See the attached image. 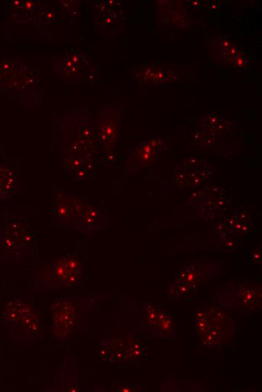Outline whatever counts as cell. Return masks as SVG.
Returning a JSON list of instances; mask_svg holds the SVG:
<instances>
[{
    "label": "cell",
    "instance_id": "obj_6",
    "mask_svg": "<svg viewBox=\"0 0 262 392\" xmlns=\"http://www.w3.org/2000/svg\"><path fill=\"white\" fill-rule=\"evenodd\" d=\"M165 140L152 138L142 142L131 152L126 169L130 174H135L142 169H147L155 162L165 149Z\"/></svg>",
    "mask_w": 262,
    "mask_h": 392
},
{
    "label": "cell",
    "instance_id": "obj_4",
    "mask_svg": "<svg viewBox=\"0 0 262 392\" xmlns=\"http://www.w3.org/2000/svg\"><path fill=\"white\" fill-rule=\"evenodd\" d=\"M123 122V107L105 106L96 119L97 143L106 154L116 149Z\"/></svg>",
    "mask_w": 262,
    "mask_h": 392
},
{
    "label": "cell",
    "instance_id": "obj_11",
    "mask_svg": "<svg viewBox=\"0 0 262 392\" xmlns=\"http://www.w3.org/2000/svg\"><path fill=\"white\" fill-rule=\"evenodd\" d=\"M85 57L78 51H70L56 63V74L63 80L80 81L85 73Z\"/></svg>",
    "mask_w": 262,
    "mask_h": 392
},
{
    "label": "cell",
    "instance_id": "obj_12",
    "mask_svg": "<svg viewBox=\"0 0 262 392\" xmlns=\"http://www.w3.org/2000/svg\"><path fill=\"white\" fill-rule=\"evenodd\" d=\"M22 186L18 169L10 163H0V204L8 202L20 191Z\"/></svg>",
    "mask_w": 262,
    "mask_h": 392
},
{
    "label": "cell",
    "instance_id": "obj_19",
    "mask_svg": "<svg viewBox=\"0 0 262 392\" xmlns=\"http://www.w3.org/2000/svg\"><path fill=\"white\" fill-rule=\"evenodd\" d=\"M232 63L234 65V68L236 69H242L245 67L247 60L244 54L242 53V51H240L235 57Z\"/></svg>",
    "mask_w": 262,
    "mask_h": 392
},
{
    "label": "cell",
    "instance_id": "obj_7",
    "mask_svg": "<svg viewBox=\"0 0 262 392\" xmlns=\"http://www.w3.org/2000/svg\"><path fill=\"white\" fill-rule=\"evenodd\" d=\"M52 213L54 223L60 226H73L76 215L83 203L78 196L63 191L54 194Z\"/></svg>",
    "mask_w": 262,
    "mask_h": 392
},
{
    "label": "cell",
    "instance_id": "obj_17",
    "mask_svg": "<svg viewBox=\"0 0 262 392\" xmlns=\"http://www.w3.org/2000/svg\"><path fill=\"white\" fill-rule=\"evenodd\" d=\"M196 288L182 281L177 280L176 283L170 288V292L174 296L189 297L195 292Z\"/></svg>",
    "mask_w": 262,
    "mask_h": 392
},
{
    "label": "cell",
    "instance_id": "obj_1",
    "mask_svg": "<svg viewBox=\"0 0 262 392\" xmlns=\"http://www.w3.org/2000/svg\"><path fill=\"white\" fill-rule=\"evenodd\" d=\"M51 140V151L74 180H85L94 166L97 144L96 124L85 108L64 113L58 119Z\"/></svg>",
    "mask_w": 262,
    "mask_h": 392
},
{
    "label": "cell",
    "instance_id": "obj_13",
    "mask_svg": "<svg viewBox=\"0 0 262 392\" xmlns=\"http://www.w3.org/2000/svg\"><path fill=\"white\" fill-rule=\"evenodd\" d=\"M235 301L234 306L236 310L248 309L252 306L256 308V305L261 304V288L258 284L254 286V283L239 284L235 288Z\"/></svg>",
    "mask_w": 262,
    "mask_h": 392
},
{
    "label": "cell",
    "instance_id": "obj_22",
    "mask_svg": "<svg viewBox=\"0 0 262 392\" xmlns=\"http://www.w3.org/2000/svg\"><path fill=\"white\" fill-rule=\"evenodd\" d=\"M0 152H1V149H0ZM0 155H2V154H1V152H0Z\"/></svg>",
    "mask_w": 262,
    "mask_h": 392
},
{
    "label": "cell",
    "instance_id": "obj_15",
    "mask_svg": "<svg viewBox=\"0 0 262 392\" xmlns=\"http://www.w3.org/2000/svg\"><path fill=\"white\" fill-rule=\"evenodd\" d=\"M177 280L187 283V284L196 288L199 281L198 265L191 264L179 269L177 274Z\"/></svg>",
    "mask_w": 262,
    "mask_h": 392
},
{
    "label": "cell",
    "instance_id": "obj_20",
    "mask_svg": "<svg viewBox=\"0 0 262 392\" xmlns=\"http://www.w3.org/2000/svg\"><path fill=\"white\" fill-rule=\"evenodd\" d=\"M248 258L250 260V262L253 264V265H261V250L260 249L254 250V252L249 253L248 255Z\"/></svg>",
    "mask_w": 262,
    "mask_h": 392
},
{
    "label": "cell",
    "instance_id": "obj_3",
    "mask_svg": "<svg viewBox=\"0 0 262 392\" xmlns=\"http://www.w3.org/2000/svg\"><path fill=\"white\" fill-rule=\"evenodd\" d=\"M82 274L80 261L72 255H63L40 264L37 281L39 288L46 290H65L77 286Z\"/></svg>",
    "mask_w": 262,
    "mask_h": 392
},
{
    "label": "cell",
    "instance_id": "obj_18",
    "mask_svg": "<svg viewBox=\"0 0 262 392\" xmlns=\"http://www.w3.org/2000/svg\"><path fill=\"white\" fill-rule=\"evenodd\" d=\"M147 323L151 328H155V325L158 319L161 308L156 305L148 304L146 307Z\"/></svg>",
    "mask_w": 262,
    "mask_h": 392
},
{
    "label": "cell",
    "instance_id": "obj_16",
    "mask_svg": "<svg viewBox=\"0 0 262 392\" xmlns=\"http://www.w3.org/2000/svg\"><path fill=\"white\" fill-rule=\"evenodd\" d=\"M155 329L163 336H168L173 334L174 331L173 320L166 311L161 309Z\"/></svg>",
    "mask_w": 262,
    "mask_h": 392
},
{
    "label": "cell",
    "instance_id": "obj_10",
    "mask_svg": "<svg viewBox=\"0 0 262 392\" xmlns=\"http://www.w3.org/2000/svg\"><path fill=\"white\" fill-rule=\"evenodd\" d=\"M30 241L29 228L17 221L10 220L1 237V250L4 254L14 253Z\"/></svg>",
    "mask_w": 262,
    "mask_h": 392
},
{
    "label": "cell",
    "instance_id": "obj_14",
    "mask_svg": "<svg viewBox=\"0 0 262 392\" xmlns=\"http://www.w3.org/2000/svg\"><path fill=\"white\" fill-rule=\"evenodd\" d=\"M227 227L234 233L247 235L254 228V223L248 219V215L243 210H238L235 215L228 219Z\"/></svg>",
    "mask_w": 262,
    "mask_h": 392
},
{
    "label": "cell",
    "instance_id": "obj_8",
    "mask_svg": "<svg viewBox=\"0 0 262 392\" xmlns=\"http://www.w3.org/2000/svg\"><path fill=\"white\" fill-rule=\"evenodd\" d=\"M10 305V304H9ZM13 308L6 310L8 318L20 325L32 336L40 338L42 336V322L29 304L24 302H13L10 305Z\"/></svg>",
    "mask_w": 262,
    "mask_h": 392
},
{
    "label": "cell",
    "instance_id": "obj_5",
    "mask_svg": "<svg viewBox=\"0 0 262 392\" xmlns=\"http://www.w3.org/2000/svg\"><path fill=\"white\" fill-rule=\"evenodd\" d=\"M229 319L225 313L218 309L204 310L196 314L195 330L202 336V342L210 348H216L226 341L222 336L225 334V321Z\"/></svg>",
    "mask_w": 262,
    "mask_h": 392
},
{
    "label": "cell",
    "instance_id": "obj_9",
    "mask_svg": "<svg viewBox=\"0 0 262 392\" xmlns=\"http://www.w3.org/2000/svg\"><path fill=\"white\" fill-rule=\"evenodd\" d=\"M106 217L99 209L84 204L75 216L73 227L76 231L89 235L106 228Z\"/></svg>",
    "mask_w": 262,
    "mask_h": 392
},
{
    "label": "cell",
    "instance_id": "obj_2",
    "mask_svg": "<svg viewBox=\"0 0 262 392\" xmlns=\"http://www.w3.org/2000/svg\"><path fill=\"white\" fill-rule=\"evenodd\" d=\"M36 82L35 71L22 63L20 59L0 60V91L10 100L27 106H32V100H41Z\"/></svg>",
    "mask_w": 262,
    "mask_h": 392
},
{
    "label": "cell",
    "instance_id": "obj_21",
    "mask_svg": "<svg viewBox=\"0 0 262 392\" xmlns=\"http://www.w3.org/2000/svg\"><path fill=\"white\" fill-rule=\"evenodd\" d=\"M116 391H134L135 387L130 385H119L116 387Z\"/></svg>",
    "mask_w": 262,
    "mask_h": 392
}]
</instances>
